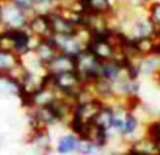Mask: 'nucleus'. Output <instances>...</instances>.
<instances>
[{"mask_svg":"<svg viewBox=\"0 0 160 155\" xmlns=\"http://www.w3.org/2000/svg\"><path fill=\"white\" fill-rule=\"evenodd\" d=\"M151 80H152V83L155 85V88H157V90L160 91V69H158V70L155 72V75L152 77V79H151Z\"/></svg>","mask_w":160,"mask_h":155,"instance_id":"obj_18","label":"nucleus"},{"mask_svg":"<svg viewBox=\"0 0 160 155\" xmlns=\"http://www.w3.org/2000/svg\"><path fill=\"white\" fill-rule=\"evenodd\" d=\"M112 35V33H110ZM96 36L91 38L90 44H88V50L101 61H110V60H116L119 58V49L115 44V41L112 39V36Z\"/></svg>","mask_w":160,"mask_h":155,"instance_id":"obj_4","label":"nucleus"},{"mask_svg":"<svg viewBox=\"0 0 160 155\" xmlns=\"http://www.w3.org/2000/svg\"><path fill=\"white\" fill-rule=\"evenodd\" d=\"M75 70V56L66 55V53H60L46 66V72L49 75H58L63 72H72Z\"/></svg>","mask_w":160,"mask_h":155,"instance_id":"obj_7","label":"nucleus"},{"mask_svg":"<svg viewBox=\"0 0 160 155\" xmlns=\"http://www.w3.org/2000/svg\"><path fill=\"white\" fill-rule=\"evenodd\" d=\"M77 144H78V136L68 132V133H63L57 138L53 150L58 155H71V153H75Z\"/></svg>","mask_w":160,"mask_h":155,"instance_id":"obj_9","label":"nucleus"},{"mask_svg":"<svg viewBox=\"0 0 160 155\" xmlns=\"http://www.w3.org/2000/svg\"><path fill=\"white\" fill-rule=\"evenodd\" d=\"M138 66H140L141 79H152L155 75V72L160 69V58L157 55L146 56V58L138 61Z\"/></svg>","mask_w":160,"mask_h":155,"instance_id":"obj_13","label":"nucleus"},{"mask_svg":"<svg viewBox=\"0 0 160 155\" xmlns=\"http://www.w3.org/2000/svg\"><path fill=\"white\" fill-rule=\"evenodd\" d=\"M33 52H35V55L38 56V60L44 66H47L58 55V50H57L55 44L52 42V39H41V41H38L35 49H33Z\"/></svg>","mask_w":160,"mask_h":155,"instance_id":"obj_10","label":"nucleus"},{"mask_svg":"<svg viewBox=\"0 0 160 155\" xmlns=\"http://www.w3.org/2000/svg\"><path fill=\"white\" fill-rule=\"evenodd\" d=\"M49 16V22H50V30H52V36H68V35H74L77 31L78 27H75L74 24H71L60 11L53 10L52 13L47 14Z\"/></svg>","mask_w":160,"mask_h":155,"instance_id":"obj_6","label":"nucleus"},{"mask_svg":"<svg viewBox=\"0 0 160 155\" xmlns=\"http://www.w3.org/2000/svg\"><path fill=\"white\" fill-rule=\"evenodd\" d=\"M115 3L119 5H126L130 8H137V7H146V0H113Z\"/></svg>","mask_w":160,"mask_h":155,"instance_id":"obj_17","label":"nucleus"},{"mask_svg":"<svg viewBox=\"0 0 160 155\" xmlns=\"http://www.w3.org/2000/svg\"><path fill=\"white\" fill-rule=\"evenodd\" d=\"M75 72L83 85H91L101 79V61L87 49L75 56Z\"/></svg>","mask_w":160,"mask_h":155,"instance_id":"obj_2","label":"nucleus"},{"mask_svg":"<svg viewBox=\"0 0 160 155\" xmlns=\"http://www.w3.org/2000/svg\"><path fill=\"white\" fill-rule=\"evenodd\" d=\"M146 14L157 30V36L160 35V3H148L146 5Z\"/></svg>","mask_w":160,"mask_h":155,"instance_id":"obj_14","label":"nucleus"},{"mask_svg":"<svg viewBox=\"0 0 160 155\" xmlns=\"http://www.w3.org/2000/svg\"><path fill=\"white\" fill-rule=\"evenodd\" d=\"M155 55L160 58V35L157 36V50H155Z\"/></svg>","mask_w":160,"mask_h":155,"instance_id":"obj_19","label":"nucleus"},{"mask_svg":"<svg viewBox=\"0 0 160 155\" xmlns=\"http://www.w3.org/2000/svg\"><path fill=\"white\" fill-rule=\"evenodd\" d=\"M30 14L22 11L21 8L14 7L8 0L2 2V10H0V24L5 30H22L27 28Z\"/></svg>","mask_w":160,"mask_h":155,"instance_id":"obj_3","label":"nucleus"},{"mask_svg":"<svg viewBox=\"0 0 160 155\" xmlns=\"http://www.w3.org/2000/svg\"><path fill=\"white\" fill-rule=\"evenodd\" d=\"M8 2H11L14 7L21 8L22 11L32 14L33 10H35V0H8Z\"/></svg>","mask_w":160,"mask_h":155,"instance_id":"obj_16","label":"nucleus"},{"mask_svg":"<svg viewBox=\"0 0 160 155\" xmlns=\"http://www.w3.org/2000/svg\"><path fill=\"white\" fill-rule=\"evenodd\" d=\"M21 66V58L14 52L0 50V75H10Z\"/></svg>","mask_w":160,"mask_h":155,"instance_id":"obj_11","label":"nucleus"},{"mask_svg":"<svg viewBox=\"0 0 160 155\" xmlns=\"http://www.w3.org/2000/svg\"><path fill=\"white\" fill-rule=\"evenodd\" d=\"M50 85L57 91L60 97H69V99H77L78 93L83 90V82L75 70L72 72H63L58 75H50Z\"/></svg>","mask_w":160,"mask_h":155,"instance_id":"obj_1","label":"nucleus"},{"mask_svg":"<svg viewBox=\"0 0 160 155\" xmlns=\"http://www.w3.org/2000/svg\"><path fill=\"white\" fill-rule=\"evenodd\" d=\"M53 10H57V0H35V10H33V13L49 14Z\"/></svg>","mask_w":160,"mask_h":155,"instance_id":"obj_15","label":"nucleus"},{"mask_svg":"<svg viewBox=\"0 0 160 155\" xmlns=\"http://www.w3.org/2000/svg\"><path fill=\"white\" fill-rule=\"evenodd\" d=\"M2 2H3V0H0V10H2Z\"/></svg>","mask_w":160,"mask_h":155,"instance_id":"obj_20","label":"nucleus"},{"mask_svg":"<svg viewBox=\"0 0 160 155\" xmlns=\"http://www.w3.org/2000/svg\"><path fill=\"white\" fill-rule=\"evenodd\" d=\"M27 31L36 38V39H50L52 38V30H50V22L47 14H38L32 13L28 24H27Z\"/></svg>","mask_w":160,"mask_h":155,"instance_id":"obj_5","label":"nucleus"},{"mask_svg":"<svg viewBox=\"0 0 160 155\" xmlns=\"http://www.w3.org/2000/svg\"><path fill=\"white\" fill-rule=\"evenodd\" d=\"M82 7L87 14L110 16L115 10L113 0H82Z\"/></svg>","mask_w":160,"mask_h":155,"instance_id":"obj_8","label":"nucleus"},{"mask_svg":"<svg viewBox=\"0 0 160 155\" xmlns=\"http://www.w3.org/2000/svg\"><path fill=\"white\" fill-rule=\"evenodd\" d=\"M93 124L98 125L99 128L112 133V128H113V107L110 104H105L101 108V111L98 113V116L94 118Z\"/></svg>","mask_w":160,"mask_h":155,"instance_id":"obj_12","label":"nucleus"}]
</instances>
